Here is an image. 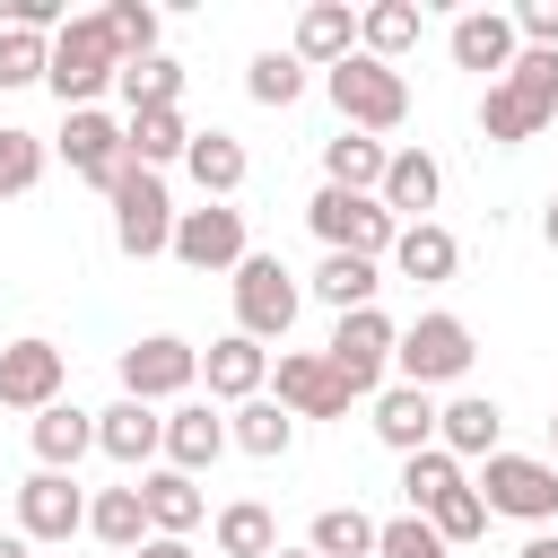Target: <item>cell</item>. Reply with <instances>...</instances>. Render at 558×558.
<instances>
[{"label": "cell", "instance_id": "1", "mask_svg": "<svg viewBox=\"0 0 558 558\" xmlns=\"http://www.w3.org/2000/svg\"><path fill=\"white\" fill-rule=\"evenodd\" d=\"M323 96L340 105V131H366V140L410 122V78L392 61H375V52H349L340 70H323Z\"/></svg>", "mask_w": 558, "mask_h": 558}, {"label": "cell", "instance_id": "2", "mask_svg": "<svg viewBox=\"0 0 558 558\" xmlns=\"http://www.w3.org/2000/svg\"><path fill=\"white\" fill-rule=\"evenodd\" d=\"M113 253L122 262H157V253H174V192H166V174H148V166H122L113 174Z\"/></svg>", "mask_w": 558, "mask_h": 558}, {"label": "cell", "instance_id": "3", "mask_svg": "<svg viewBox=\"0 0 558 558\" xmlns=\"http://www.w3.org/2000/svg\"><path fill=\"white\" fill-rule=\"evenodd\" d=\"M227 296H235V331L270 349V340H288V331H296L305 279H296L279 253H244V262H235V279H227Z\"/></svg>", "mask_w": 558, "mask_h": 558}, {"label": "cell", "instance_id": "4", "mask_svg": "<svg viewBox=\"0 0 558 558\" xmlns=\"http://www.w3.org/2000/svg\"><path fill=\"white\" fill-rule=\"evenodd\" d=\"M113 78H122V52H113L105 17H70V26L52 35V70H44V87L61 96V113H87Z\"/></svg>", "mask_w": 558, "mask_h": 558}, {"label": "cell", "instance_id": "5", "mask_svg": "<svg viewBox=\"0 0 558 558\" xmlns=\"http://www.w3.org/2000/svg\"><path fill=\"white\" fill-rule=\"evenodd\" d=\"M392 349H401V323H392L384 305H357V314H340V323H331V340H323L331 375H340L357 401H375V392L392 384Z\"/></svg>", "mask_w": 558, "mask_h": 558}, {"label": "cell", "instance_id": "6", "mask_svg": "<svg viewBox=\"0 0 558 558\" xmlns=\"http://www.w3.org/2000/svg\"><path fill=\"white\" fill-rule=\"evenodd\" d=\"M471 357H480V340H471V323H462V314H418V323H401L392 384L436 392V384H462V375H471Z\"/></svg>", "mask_w": 558, "mask_h": 558}, {"label": "cell", "instance_id": "7", "mask_svg": "<svg viewBox=\"0 0 558 558\" xmlns=\"http://www.w3.org/2000/svg\"><path fill=\"white\" fill-rule=\"evenodd\" d=\"M471 488H480L488 514L532 523V532H549V514H558V462H549V453H488Z\"/></svg>", "mask_w": 558, "mask_h": 558}, {"label": "cell", "instance_id": "8", "mask_svg": "<svg viewBox=\"0 0 558 558\" xmlns=\"http://www.w3.org/2000/svg\"><path fill=\"white\" fill-rule=\"evenodd\" d=\"M305 227L323 235V253H366V262H384L392 235H401V218H392L375 192H340V183H323V192L305 201Z\"/></svg>", "mask_w": 558, "mask_h": 558}, {"label": "cell", "instance_id": "9", "mask_svg": "<svg viewBox=\"0 0 558 558\" xmlns=\"http://www.w3.org/2000/svg\"><path fill=\"white\" fill-rule=\"evenodd\" d=\"M192 384H201V349L192 340H174V331H148V340H131L122 349V392L131 401H192Z\"/></svg>", "mask_w": 558, "mask_h": 558}, {"label": "cell", "instance_id": "10", "mask_svg": "<svg viewBox=\"0 0 558 558\" xmlns=\"http://www.w3.org/2000/svg\"><path fill=\"white\" fill-rule=\"evenodd\" d=\"M244 253H253V235H244V209L235 201H201V209L174 218V262L183 270H227L235 279Z\"/></svg>", "mask_w": 558, "mask_h": 558}, {"label": "cell", "instance_id": "11", "mask_svg": "<svg viewBox=\"0 0 558 558\" xmlns=\"http://www.w3.org/2000/svg\"><path fill=\"white\" fill-rule=\"evenodd\" d=\"M270 401L279 410H296V418H349V384L331 375V357L323 349H279V366H270Z\"/></svg>", "mask_w": 558, "mask_h": 558}, {"label": "cell", "instance_id": "12", "mask_svg": "<svg viewBox=\"0 0 558 558\" xmlns=\"http://www.w3.org/2000/svg\"><path fill=\"white\" fill-rule=\"evenodd\" d=\"M61 384H70V357L44 340V331H26V340H9L0 349V410H52L61 401Z\"/></svg>", "mask_w": 558, "mask_h": 558}, {"label": "cell", "instance_id": "13", "mask_svg": "<svg viewBox=\"0 0 558 558\" xmlns=\"http://www.w3.org/2000/svg\"><path fill=\"white\" fill-rule=\"evenodd\" d=\"M17 532H26L35 549L87 532V488H78L70 471H26V480H17Z\"/></svg>", "mask_w": 558, "mask_h": 558}, {"label": "cell", "instance_id": "14", "mask_svg": "<svg viewBox=\"0 0 558 558\" xmlns=\"http://www.w3.org/2000/svg\"><path fill=\"white\" fill-rule=\"evenodd\" d=\"M445 52H453V70H480L488 87L514 70V52H523V35H514V9H462L453 26H445Z\"/></svg>", "mask_w": 558, "mask_h": 558}, {"label": "cell", "instance_id": "15", "mask_svg": "<svg viewBox=\"0 0 558 558\" xmlns=\"http://www.w3.org/2000/svg\"><path fill=\"white\" fill-rule=\"evenodd\" d=\"M52 148H61V157H70V174H78V183H96V192H113V174L131 166L122 122H113V113H96V105H87V113H61V140H52Z\"/></svg>", "mask_w": 558, "mask_h": 558}, {"label": "cell", "instance_id": "16", "mask_svg": "<svg viewBox=\"0 0 558 558\" xmlns=\"http://www.w3.org/2000/svg\"><path fill=\"white\" fill-rule=\"evenodd\" d=\"M96 453H105V462H122V471H148V462L166 453V410H148V401H131V392H113V401L96 410Z\"/></svg>", "mask_w": 558, "mask_h": 558}, {"label": "cell", "instance_id": "17", "mask_svg": "<svg viewBox=\"0 0 558 558\" xmlns=\"http://www.w3.org/2000/svg\"><path fill=\"white\" fill-rule=\"evenodd\" d=\"M201 384H209V401L244 410V401H262V392H270V349H262V340H244V331H227V340H209V349H201Z\"/></svg>", "mask_w": 558, "mask_h": 558}, {"label": "cell", "instance_id": "18", "mask_svg": "<svg viewBox=\"0 0 558 558\" xmlns=\"http://www.w3.org/2000/svg\"><path fill=\"white\" fill-rule=\"evenodd\" d=\"M436 445H445L453 462H488V453H506V410H497L488 392H453V401L436 410Z\"/></svg>", "mask_w": 558, "mask_h": 558}, {"label": "cell", "instance_id": "19", "mask_svg": "<svg viewBox=\"0 0 558 558\" xmlns=\"http://www.w3.org/2000/svg\"><path fill=\"white\" fill-rule=\"evenodd\" d=\"M218 453H227V410L218 401H174L166 410V471H192L201 480Z\"/></svg>", "mask_w": 558, "mask_h": 558}, {"label": "cell", "instance_id": "20", "mask_svg": "<svg viewBox=\"0 0 558 558\" xmlns=\"http://www.w3.org/2000/svg\"><path fill=\"white\" fill-rule=\"evenodd\" d=\"M305 70H340L349 52H357V9L349 0H305L296 9V44H288Z\"/></svg>", "mask_w": 558, "mask_h": 558}, {"label": "cell", "instance_id": "21", "mask_svg": "<svg viewBox=\"0 0 558 558\" xmlns=\"http://www.w3.org/2000/svg\"><path fill=\"white\" fill-rule=\"evenodd\" d=\"M436 410H445L436 392H418V384H384V392H375V436L410 462V453L436 445Z\"/></svg>", "mask_w": 558, "mask_h": 558}, {"label": "cell", "instance_id": "22", "mask_svg": "<svg viewBox=\"0 0 558 558\" xmlns=\"http://www.w3.org/2000/svg\"><path fill=\"white\" fill-rule=\"evenodd\" d=\"M140 497H148V532H166V541H192L209 523V497L192 471H140Z\"/></svg>", "mask_w": 558, "mask_h": 558}, {"label": "cell", "instance_id": "23", "mask_svg": "<svg viewBox=\"0 0 558 558\" xmlns=\"http://www.w3.org/2000/svg\"><path fill=\"white\" fill-rule=\"evenodd\" d=\"M183 174L201 183V201H235L244 192V174H253V157H244V140L235 131H192V157H183Z\"/></svg>", "mask_w": 558, "mask_h": 558}, {"label": "cell", "instance_id": "24", "mask_svg": "<svg viewBox=\"0 0 558 558\" xmlns=\"http://www.w3.org/2000/svg\"><path fill=\"white\" fill-rule=\"evenodd\" d=\"M436 192H445V166H436L427 148H392V166H384V192H375V201H384L401 227H418V218L436 209Z\"/></svg>", "mask_w": 558, "mask_h": 558}, {"label": "cell", "instance_id": "25", "mask_svg": "<svg viewBox=\"0 0 558 558\" xmlns=\"http://www.w3.org/2000/svg\"><path fill=\"white\" fill-rule=\"evenodd\" d=\"M392 279H418V288H436V279H453L462 270V244H453V227H436V218H418V227H401L392 235Z\"/></svg>", "mask_w": 558, "mask_h": 558}, {"label": "cell", "instance_id": "26", "mask_svg": "<svg viewBox=\"0 0 558 558\" xmlns=\"http://www.w3.org/2000/svg\"><path fill=\"white\" fill-rule=\"evenodd\" d=\"M35 471H78V453H96V410H78V401H52V410H35Z\"/></svg>", "mask_w": 558, "mask_h": 558}, {"label": "cell", "instance_id": "27", "mask_svg": "<svg viewBox=\"0 0 558 558\" xmlns=\"http://www.w3.org/2000/svg\"><path fill=\"white\" fill-rule=\"evenodd\" d=\"M122 148H131V166H148V174H166V166H183V157H192V122H183V105H157V113H131V122H122Z\"/></svg>", "mask_w": 558, "mask_h": 558}, {"label": "cell", "instance_id": "28", "mask_svg": "<svg viewBox=\"0 0 558 558\" xmlns=\"http://www.w3.org/2000/svg\"><path fill=\"white\" fill-rule=\"evenodd\" d=\"M87 532H96L105 549H122V558H131L140 541H157V532H148V497H140V480L96 488V497H87Z\"/></svg>", "mask_w": 558, "mask_h": 558}, {"label": "cell", "instance_id": "29", "mask_svg": "<svg viewBox=\"0 0 558 558\" xmlns=\"http://www.w3.org/2000/svg\"><path fill=\"white\" fill-rule=\"evenodd\" d=\"M305 288H314L331 314H357V305H375V288H384V262H366V253H323Z\"/></svg>", "mask_w": 558, "mask_h": 558}, {"label": "cell", "instance_id": "30", "mask_svg": "<svg viewBox=\"0 0 558 558\" xmlns=\"http://www.w3.org/2000/svg\"><path fill=\"white\" fill-rule=\"evenodd\" d=\"M227 445H235V453H253V462H279V453L296 445V410H279V401L262 392V401L227 410Z\"/></svg>", "mask_w": 558, "mask_h": 558}, {"label": "cell", "instance_id": "31", "mask_svg": "<svg viewBox=\"0 0 558 558\" xmlns=\"http://www.w3.org/2000/svg\"><path fill=\"white\" fill-rule=\"evenodd\" d=\"M384 166H392V148L366 140V131L323 140V183H340V192H384Z\"/></svg>", "mask_w": 558, "mask_h": 558}, {"label": "cell", "instance_id": "32", "mask_svg": "<svg viewBox=\"0 0 558 558\" xmlns=\"http://www.w3.org/2000/svg\"><path fill=\"white\" fill-rule=\"evenodd\" d=\"M209 541H218V558H270L279 549V523H270L262 497H235V506L209 514Z\"/></svg>", "mask_w": 558, "mask_h": 558}, {"label": "cell", "instance_id": "33", "mask_svg": "<svg viewBox=\"0 0 558 558\" xmlns=\"http://www.w3.org/2000/svg\"><path fill=\"white\" fill-rule=\"evenodd\" d=\"M418 0H375V9H357V52H375V61H392L401 70V52L418 44Z\"/></svg>", "mask_w": 558, "mask_h": 558}, {"label": "cell", "instance_id": "34", "mask_svg": "<svg viewBox=\"0 0 558 558\" xmlns=\"http://www.w3.org/2000/svg\"><path fill=\"white\" fill-rule=\"evenodd\" d=\"M113 96H122L131 113H157V105H183V61H174V52H148V61H122V78H113Z\"/></svg>", "mask_w": 558, "mask_h": 558}, {"label": "cell", "instance_id": "35", "mask_svg": "<svg viewBox=\"0 0 558 558\" xmlns=\"http://www.w3.org/2000/svg\"><path fill=\"white\" fill-rule=\"evenodd\" d=\"M375 514H357V506H323L314 514V532H305V549L314 558H375Z\"/></svg>", "mask_w": 558, "mask_h": 558}, {"label": "cell", "instance_id": "36", "mask_svg": "<svg viewBox=\"0 0 558 558\" xmlns=\"http://www.w3.org/2000/svg\"><path fill=\"white\" fill-rule=\"evenodd\" d=\"M497 87H506V96H514V105H523L541 131L558 122V52H514V70H506Z\"/></svg>", "mask_w": 558, "mask_h": 558}, {"label": "cell", "instance_id": "37", "mask_svg": "<svg viewBox=\"0 0 558 558\" xmlns=\"http://www.w3.org/2000/svg\"><path fill=\"white\" fill-rule=\"evenodd\" d=\"M96 17H105V35H113V52H122V61H148V52H157V35H166V9H157V0H105Z\"/></svg>", "mask_w": 558, "mask_h": 558}, {"label": "cell", "instance_id": "38", "mask_svg": "<svg viewBox=\"0 0 558 558\" xmlns=\"http://www.w3.org/2000/svg\"><path fill=\"white\" fill-rule=\"evenodd\" d=\"M244 96L270 105V113H288V105L305 96V61H296V52H253V61H244Z\"/></svg>", "mask_w": 558, "mask_h": 558}, {"label": "cell", "instance_id": "39", "mask_svg": "<svg viewBox=\"0 0 558 558\" xmlns=\"http://www.w3.org/2000/svg\"><path fill=\"white\" fill-rule=\"evenodd\" d=\"M462 480H471V471H462L445 445H427V453H410V462H401V497H410V514H427V506H436V497H453Z\"/></svg>", "mask_w": 558, "mask_h": 558}, {"label": "cell", "instance_id": "40", "mask_svg": "<svg viewBox=\"0 0 558 558\" xmlns=\"http://www.w3.org/2000/svg\"><path fill=\"white\" fill-rule=\"evenodd\" d=\"M44 70H52V35L0 26V87H44Z\"/></svg>", "mask_w": 558, "mask_h": 558}, {"label": "cell", "instance_id": "41", "mask_svg": "<svg viewBox=\"0 0 558 558\" xmlns=\"http://www.w3.org/2000/svg\"><path fill=\"white\" fill-rule=\"evenodd\" d=\"M44 157H52V148H44L35 131H17V122H9V131H0V201L35 192V183H44Z\"/></svg>", "mask_w": 558, "mask_h": 558}, {"label": "cell", "instance_id": "42", "mask_svg": "<svg viewBox=\"0 0 558 558\" xmlns=\"http://www.w3.org/2000/svg\"><path fill=\"white\" fill-rule=\"evenodd\" d=\"M427 523H436V541H445V549H462V541H480V532H488V506H480V488L462 480L453 497H436V506H427Z\"/></svg>", "mask_w": 558, "mask_h": 558}, {"label": "cell", "instance_id": "43", "mask_svg": "<svg viewBox=\"0 0 558 558\" xmlns=\"http://www.w3.org/2000/svg\"><path fill=\"white\" fill-rule=\"evenodd\" d=\"M480 140H488V148H523V140H541V122H532L506 87H488V96H480Z\"/></svg>", "mask_w": 558, "mask_h": 558}, {"label": "cell", "instance_id": "44", "mask_svg": "<svg viewBox=\"0 0 558 558\" xmlns=\"http://www.w3.org/2000/svg\"><path fill=\"white\" fill-rule=\"evenodd\" d=\"M375 558H445V541H436L427 514H392V523L375 532Z\"/></svg>", "mask_w": 558, "mask_h": 558}, {"label": "cell", "instance_id": "45", "mask_svg": "<svg viewBox=\"0 0 558 558\" xmlns=\"http://www.w3.org/2000/svg\"><path fill=\"white\" fill-rule=\"evenodd\" d=\"M514 35H523V52H558V0H523Z\"/></svg>", "mask_w": 558, "mask_h": 558}, {"label": "cell", "instance_id": "46", "mask_svg": "<svg viewBox=\"0 0 558 558\" xmlns=\"http://www.w3.org/2000/svg\"><path fill=\"white\" fill-rule=\"evenodd\" d=\"M131 558H192V541H166V532H157V541H140Z\"/></svg>", "mask_w": 558, "mask_h": 558}, {"label": "cell", "instance_id": "47", "mask_svg": "<svg viewBox=\"0 0 558 558\" xmlns=\"http://www.w3.org/2000/svg\"><path fill=\"white\" fill-rule=\"evenodd\" d=\"M514 558H558V532H532V541H523Z\"/></svg>", "mask_w": 558, "mask_h": 558}, {"label": "cell", "instance_id": "48", "mask_svg": "<svg viewBox=\"0 0 558 558\" xmlns=\"http://www.w3.org/2000/svg\"><path fill=\"white\" fill-rule=\"evenodd\" d=\"M0 558H35V541L26 532H0Z\"/></svg>", "mask_w": 558, "mask_h": 558}, {"label": "cell", "instance_id": "49", "mask_svg": "<svg viewBox=\"0 0 558 558\" xmlns=\"http://www.w3.org/2000/svg\"><path fill=\"white\" fill-rule=\"evenodd\" d=\"M541 235H549V253H558V201H549V209H541Z\"/></svg>", "mask_w": 558, "mask_h": 558}, {"label": "cell", "instance_id": "50", "mask_svg": "<svg viewBox=\"0 0 558 558\" xmlns=\"http://www.w3.org/2000/svg\"><path fill=\"white\" fill-rule=\"evenodd\" d=\"M270 558H314V549H305V541H296V549H288V541H279V549H270Z\"/></svg>", "mask_w": 558, "mask_h": 558}, {"label": "cell", "instance_id": "51", "mask_svg": "<svg viewBox=\"0 0 558 558\" xmlns=\"http://www.w3.org/2000/svg\"><path fill=\"white\" fill-rule=\"evenodd\" d=\"M549 462H558V418H549Z\"/></svg>", "mask_w": 558, "mask_h": 558}, {"label": "cell", "instance_id": "52", "mask_svg": "<svg viewBox=\"0 0 558 558\" xmlns=\"http://www.w3.org/2000/svg\"><path fill=\"white\" fill-rule=\"evenodd\" d=\"M0 131H9V122H0Z\"/></svg>", "mask_w": 558, "mask_h": 558}]
</instances>
